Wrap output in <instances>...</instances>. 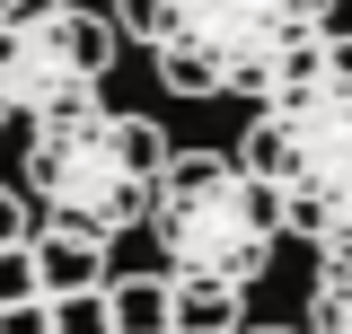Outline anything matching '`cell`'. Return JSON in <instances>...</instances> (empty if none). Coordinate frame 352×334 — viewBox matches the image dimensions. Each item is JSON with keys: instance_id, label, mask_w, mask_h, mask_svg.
Masks as SVG:
<instances>
[{"instance_id": "6da1fadb", "label": "cell", "mask_w": 352, "mask_h": 334, "mask_svg": "<svg viewBox=\"0 0 352 334\" xmlns=\"http://www.w3.org/2000/svg\"><path fill=\"white\" fill-rule=\"evenodd\" d=\"M238 159L264 176L291 238L352 255V36H317L264 88Z\"/></svg>"}, {"instance_id": "7a4b0ae2", "label": "cell", "mask_w": 352, "mask_h": 334, "mask_svg": "<svg viewBox=\"0 0 352 334\" xmlns=\"http://www.w3.org/2000/svg\"><path fill=\"white\" fill-rule=\"evenodd\" d=\"M115 36L141 44L176 97H264L335 36V0H115Z\"/></svg>"}, {"instance_id": "3957f363", "label": "cell", "mask_w": 352, "mask_h": 334, "mask_svg": "<svg viewBox=\"0 0 352 334\" xmlns=\"http://www.w3.org/2000/svg\"><path fill=\"white\" fill-rule=\"evenodd\" d=\"M159 167H168V132L150 115L106 106V97L27 124V194H36L44 229H71L97 247H115L124 229L150 220Z\"/></svg>"}, {"instance_id": "277c9868", "label": "cell", "mask_w": 352, "mask_h": 334, "mask_svg": "<svg viewBox=\"0 0 352 334\" xmlns=\"http://www.w3.org/2000/svg\"><path fill=\"white\" fill-rule=\"evenodd\" d=\"M141 229H150L159 273L194 282V291H256L273 247L291 238L273 194H264V176L238 150H168Z\"/></svg>"}, {"instance_id": "5b68a950", "label": "cell", "mask_w": 352, "mask_h": 334, "mask_svg": "<svg viewBox=\"0 0 352 334\" xmlns=\"http://www.w3.org/2000/svg\"><path fill=\"white\" fill-rule=\"evenodd\" d=\"M115 71V27L62 0V9H27V18H0V115H62V106H88Z\"/></svg>"}, {"instance_id": "8992f818", "label": "cell", "mask_w": 352, "mask_h": 334, "mask_svg": "<svg viewBox=\"0 0 352 334\" xmlns=\"http://www.w3.org/2000/svg\"><path fill=\"white\" fill-rule=\"evenodd\" d=\"M115 282V264L97 238H71V229H36V291L44 299H88Z\"/></svg>"}, {"instance_id": "52a82bcc", "label": "cell", "mask_w": 352, "mask_h": 334, "mask_svg": "<svg viewBox=\"0 0 352 334\" xmlns=\"http://www.w3.org/2000/svg\"><path fill=\"white\" fill-rule=\"evenodd\" d=\"M106 308H115V334H176V282L168 273H115Z\"/></svg>"}, {"instance_id": "ba28073f", "label": "cell", "mask_w": 352, "mask_h": 334, "mask_svg": "<svg viewBox=\"0 0 352 334\" xmlns=\"http://www.w3.org/2000/svg\"><path fill=\"white\" fill-rule=\"evenodd\" d=\"M308 334H352V255H317V282H308Z\"/></svg>"}, {"instance_id": "9c48e42d", "label": "cell", "mask_w": 352, "mask_h": 334, "mask_svg": "<svg viewBox=\"0 0 352 334\" xmlns=\"http://www.w3.org/2000/svg\"><path fill=\"white\" fill-rule=\"evenodd\" d=\"M176 334H247V291H194V282H176Z\"/></svg>"}, {"instance_id": "30bf717a", "label": "cell", "mask_w": 352, "mask_h": 334, "mask_svg": "<svg viewBox=\"0 0 352 334\" xmlns=\"http://www.w3.org/2000/svg\"><path fill=\"white\" fill-rule=\"evenodd\" d=\"M44 308H53V334H115L106 291H88V299H44Z\"/></svg>"}, {"instance_id": "8fae6325", "label": "cell", "mask_w": 352, "mask_h": 334, "mask_svg": "<svg viewBox=\"0 0 352 334\" xmlns=\"http://www.w3.org/2000/svg\"><path fill=\"white\" fill-rule=\"evenodd\" d=\"M27 299H44L36 291V238L27 247H0V308H27Z\"/></svg>"}, {"instance_id": "7c38bea8", "label": "cell", "mask_w": 352, "mask_h": 334, "mask_svg": "<svg viewBox=\"0 0 352 334\" xmlns=\"http://www.w3.org/2000/svg\"><path fill=\"white\" fill-rule=\"evenodd\" d=\"M0 334H53V308L27 299V308H0Z\"/></svg>"}, {"instance_id": "4fadbf2b", "label": "cell", "mask_w": 352, "mask_h": 334, "mask_svg": "<svg viewBox=\"0 0 352 334\" xmlns=\"http://www.w3.org/2000/svg\"><path fill=\"white\" fill-rule=\"evenodd\" d=\"M27 238H36V229H27V203L0 185V247H27Z\"/></svg>"}, {"instance_id": "5bb4252c", "label": "cell", "mask_w": 352, "mask_h": 334, "mask_svg": "<svg viewBox=\"0 0 352 334\" xmlns=\"http://www.w3.org/2000/svg\"><path fill=\"white\" fill-rule=\"evenodd\" d=\"M27 9H62V0H0V18H27Z\"/></svg>"}, {"instance_id": "9a60e30c", "label": "cell", "mask_w": 352, "mask_h": 334, "mask_svg": "<svg viewBox=\"0 0 352 334\" xmlns=\"http://www.w3.org/2000/svg\"><path fill=\"white\" fill-rule=\"evenodd\" d=\"M256 334H291V326H256Z\"/></svg>"}, {"instance_id": "2e32d148", "label": "cell", "mask_w": 352, "mask_h": 334, "mask_svg": "<svg viewBox=\"0 0 352 334\" xmlns=\"http://www.w3.org/2000/svg\"><path fill=\"white\" fill-rule=\"evenodd\" d=\"M0 124H9V115H0Z\"/></svg>"}]
</instances>
